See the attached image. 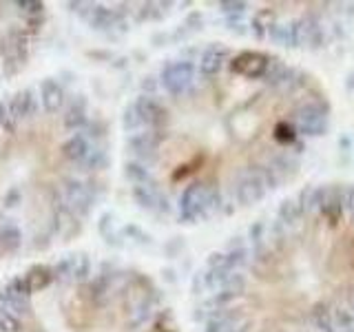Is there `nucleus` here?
I'll return each instance as SVG.
<instances>
[{
    "instance_id": "nucleus-7",
    "label": "nucleus",
    "mask_w": 354,
    "mask_h": 332,
    "mask_svg": "<svg viewBox=\"0 0 354 332\" xmlns=\"http://www.w3.org/2000/svg\"><path fill=\"white\" fill-rule=\"evenodd\" d=\"M297 171V162L292 158H288V155L279 153V155H272L268 166L263 169V177H266V184L268 188H274L283 184L286 180H290Z\"/></svg>"
},
{
    "instance_id": "nucleus-13",
    "label": "nucleus",
    "mask_w": 354,
    "mask_h": 332,
    "mask_svg": "<svg viewBox=\"0 0 354 332\" xmlns=\"http://www.w3.org/2000/svg\"><path fill=\"white\" fill-rule=\"evenodd\" d=\"M341 193L335 186H326L324 188V199H321V208L319 213L324 215L330 224H337L343 215V202H341Z\"/></svg>"
},
{
    "instance_id": "nucleus-35",
    "label": "nucleus",
    "mask_w": 354,
    "mask_h": 332,
    "mask_svg": "<svg viewBox=\"0 0 354 332\" xmlns=\"http://www.w3.org/2000/svg\"><path fill=\"white\" fill-rule=\"evenodd\" d=\"M91 259L86 257V255H77V268H75V282H82V284H88L91 282Z\"/></svg>"
},
{
    "instance_id": "nucleus-29",
    "label": "nucleus",
    "mask_w": 354,
    "mask_h": 332,
    "mask_svg": "<svg viewBox=\"0 0 354 332\" xmlns=\"http://www.w3.org/2000/svg\"><path fill=\"white\" fill-rule=\"evenodd\" d=\"M243 290H246V277H243L239 270H230V275L226 277V282L221 286L219 293H224L228 297H239Z\"/></svg>"
},
{
    "instance_id": "nucleus-20",
    "label": "nucleus",
    "mask_w": 354,
    "mask_h": 332,
    "mask_svg": "<svg viewBox=\"0 0 354 332\" xmlns=\"http://www.w3.org/2000/svg\"><path fill=\"white\" fill-rule=\"evenodd\" d=\"M22 243V235L16 224H11V221H7V224L0 228V252L3 255H11L16 252L20 248Z\"/></svg>"
},
{
    "instance_id": "nucleus-9",
    "label": "nucleus",
    "mask_w": 354,
    "mask_h": 332,
    "mask_svg": "<svg viewBox=\"0 0 354 332\" xmlns=\"http://www.w3.org/2000/svg\"><path fill=\"white\" fill-rule=\"evenodd\" d=\"M136 109H138V113H140L144 124H149L153 129H160V127L166 124V122H169V113H166V109L153 95H140L138 102H136Z\"/></svg>"
},
{
    "instance_id": "nucleus-25",
    "label": "nucleus",
    "mask_w": 354,
    "mask_h": 332,
    "mask_svg": "<svg viewBox=\"0 0 354 332\" xmlns=\"http://www.w3.org/2000/svg\"><path fill=\"white\" fill-rule=\"evenodd\" d=\"M75 268H77V257L75 255H69V257H62L53 266V275H55V279H60V282H75Z\"/></svg>"
},
{
    "instance_id": "nucleus-36",
    "label": "nucleus",
    "mask_w": 354,
    "mask_h": 332,
    "mask_svg": "<svg viewBox=\"0 0 354 332\" xmlns=\"http://www.w3.org/2000/svg\"><path fill=\"white\" fill-rule=\"evenodd\" d=\"M122 124H124V129L127 131H136V129H140L144 122H142V118H140V113H138V109H136V104H131L127 111H124V118H122Z\"/></svg>"
},
{
    "instance_id": "nucleus-21",
    "label": "nucleus",
    "mask_w": 354,
    "mask_h": 332,
    "mask_svg": "<svg viewBox=\"0 0 354 332\" xmlns=\"http://www.w3.org/2000/svg\"><path fill=\"white\" fill-rule=\"evenodd\" d=\"M153 317V304L149 297H142L140 302L129 310V326L131 328H140Z\"/></svg>"
},
{
    "instance_id": "nucleus-41",
    "label": "nucleus",
    "mask_w": 354,
    "mask_h": 332,
    "mask_svg": "<svg viewBox=\"0 0 354 332\" xmlns=\"http://www.w3.org/2000/svg\"><path fill=\"white\" fill-rule=\"evenodd\" d=\"M25 29L29 31V33H38L40 29H42V25H44V16H36V18H25Z\"/></svg>"
},
{
    "instance_id": "nucleus-10",
    "label": "nucleus",
    "mask_w": 354,
    "mask_h": 332,
    "mask_svg": "<svg viewBox=\"0 0 354 332\" xmlns=\"http://www.w3.org/2000/svg\"><path fill=\"white\" fill-rule=\"evenodd\" d=\"M162 142L160 131H149V133H136L129 138V149L138 155L142 162H153L155 151H158Z\"/></svg>"
},
{
    "instance_id": "nucleus-14",
    "label": "nucleus",
    "mask_w": 354,
    "mask_h": 332,
    "mask_svg": "<svg viewBox=\"0 0 354 332\" xmlns=\"http://www.w3.org/2000/svg\"><path fill=\"white\" fill-rule=\"evenodd\" d=\"M88 151H91V147H88V142L82 133H73V136L60 147L62 158L69 160L71 164H82L84 158L88 155Z\"/></svg>"
},
{
    "instance_id": "nucleus-30",
    "label": "nucleus",
    "mask_w": 354,
    "mask_h": 332,
    "mask_svg": "<svg viewBox=\"0 0 354 332\" xmlns=\"http://www.w3.org/2000/svg\"><path fill=\"white\" fill-rule=\"evenodd\" d=\"M332 317H335V332H354V313L348 308L332 310Z\"/></svg>"
},
{
    "instance_id": "nucleus-31",
    "label": "nucleus",
    "mask_w": 354,
    "mask_h": 332,
    "mask_svg": "<svg viewBox=\"0 0 354 332\" xmlns=\"http://www.w3.org/2000/svg\"><path fill=\"white\" fill-rule=\"evenodd\" d=\"M0 129L5 133H16L18 129V118L9 107V100H0Z\"/></svg>"
},
{
    "instance_id": "nucleus-24",
    "label": "nucleus",
    "mask_w": 354,
    "mask_h": 332,
    "mask_svg": "<svg viewBox=\"0 0 354 332\" xmlns=\"http://www.w3.org/2000/svg\"><path fill=\"white\" fill-rule=\"evenodd\" d=\"M324 188L326 186H310L299 197V204H301L304 213H315L321 208V199H324Z\"/></svg>"
},
{
    "instance_id": "nucleus-44",
    "label": "nucleus",
    "mask_w": 354,
    "mask_h": 332,
    "mask_svg": "<svg viewBox=\"0 0 354 332\" xmlns=\"http://www.w3.org/2000/svg\"><path fill=\"white\" fill-rule=\"evenodd\" d=\"M7 221H9V219H7V217H5L3 213H0V228H3V226L7 224Z\"/></svg>"
},
{
    "instance_id": "nucleus-8",
    "label": "nucleus",
    "mask_w": 354,
    "mask_h": 332,
    "mask_svg": "<svg viewBox=\"0 0 354 332\" xmlns=\"http://www.w3.org/2000/svg\"><path fill=\"white\" fill-rule=\"evenodd\" d=\"M292 36L297 47H321L324 44V31L319 22L313 18H301L292 25Z\"/></svg>"
},
{
    "instance_id": "nucleus-12",
    "label": "nucleus",
    "mask_w": 354,
    "mask_h": 332,
    "mask_svg": "<svg viewBox=\"0 0 354 332\" xmlns=\"http://www.w3.org/2000/svg\"><path fill=\"white\" fill-rule=\"evenodd\" d=\"M40 102L44 107L47 113H58L64 104V89L58 80H53V77H47V80H42L40 84Z\"/></svg>"
},
{
    "instance_id": "nucleus-19",
    "label": "nucleus",
    "mask_w": 354,
    "mask_h": 332,
    "mask_svg": "<svg viewBox=\"0 0 354 332\" xmlns=\"http://www.w3.org/2000/svg\"><path fill=\"white\" fill-rule=\"evenodd\" d=\"M25 279L31 288V293H40V290H44V288H49L55 279L53 266H47V264L33 266V268L25 275Z\"/></svg>"
},
{
    "instance_id": "nucleus-17",
    "label": "nucleus",
    "mask_w": 354,
    "mask_h": 332,
    "mask_svg": "<svg viewBox=\"0 0 354 332\" xmlns=\"http://www.w3.org/2000/svg\"><path fill=\"white\" fill-rule=\"evenodd\" d=\"M111 275H95L91 277V282L86 284V290H88V299L93 302V306L97 308H102L106 304V299H109V293H111Z\"/></svg>"
},
{
    "instance_id": "nucleus-1",
    "label": "nucleus",
    "mask_w": 354,
    "mask_h": 332,
    "mask_svg": "<svg viewBox=\"0 0 354 332\" xmlns=\"http://www.w3.org/2000/svg\"><path fill=\"white\" fill-rule=\"evenodd\" d=\"M221 199L217 188L208 184H193L188 186L180 197V215L186 221H195L199 217H210L217 213Z\"/></svg>"
},
{
    "instance_id": "nucleus-45",
    "label": "nucleus",
    "mask_w": 354,
    "mask_h": 332,
    "mask_svg": "<svg viewBox=\"0 0 354 332\" xmlns=\"http://www.w3.org/2000/svg\"><path fill=\"white\" fill-rule=\"evenodd\" d=\"M0 131H3V129H0Z\"/></svg>"
},
{
    "instance_id": "nucleus-42",
    "label": "nucleus",
    "mask_w": 354,
    "mask_h": 332,
    "mask_svg": "<svg viewBox=\"0 0 354 332\" xmlns=\"http://www.w3.org/2000/svg\"><path fill=\"white\" fill-rule=\"evenodd\" d=\"M88 136L91 138H102L104 136V124L102 122H91V124H88Z\"/></svg>"
},
{
    "instance_id": "nucleus-3",
    "label": "nucleus",
    "mask_w": 354,
    "mask_h": 332,
    "mask_svg": "<svg viewBox=\"0 0 354 332\" xmlns=\"http://www.w3.org/2000/svg\"><path fill=\"white\" fill-rule=\"evenodd\" d=\"M295 124L304 136H324L328 131V113L324 107L308 102L295 111Z\"/></svg>"
},
{
    "instance_id": "nucleus-33",
    "label": "nucleus",
    "mask_w": 354,
    "mask_h": 332,
    "mask_svg": "<svg viewBox=\"0 0 354 332\" xmlns=\"http://www.w3.org/2000/svg\"><path fill=\"white\" fill-rule=\"evenodd\" d=\"M274 140L279 144H292L297 140V127L290 122H279L274 127Z\"/></svg>"
},
{
    "instance_id": "nucleus-32",
    "label": "nucleus",
    "mask_w": 354,
    "mask_h": 332,
    "mask_svg": "<svg viewBox=\"0 0 354 332\" xmlns=\"http://www.w3.org/2000/svg\"><path fill=\"white\" fill-rule=\"evenodd\" d=\"M104 164H106V153L100 151V149H91L84 158V162L77 164V166H80L82 171H97V169H102Z\"/></svg>"
},
{
    "instance_id": "nucleus-2",
    "label": "nucleus",
    "mask_w": 354,
    "mask_h": 332,
    "mask_svg": "<svg viewBox=\"0 0 354 332\" xmlns=\"http://www.w3.org/2000/svg\"><path fill=\"white\" fill-rule=\"evenodd\" d=\"M266 191H268V184H266L263 171L257 169H248L241 171L235 177V199L241 206H252L263 199Z\"/></svg>"
},
{
    "instance_id": "nucleus-43",
    "label": "nucleus",
    "mask_w": 354,
    "mask_h": 332,
    "mask_svg": "<svg viewBox=\"0 0 354 332\" xmlns=\"http://www.w3.org/2000/svg\"><path fill=\"white\" fill-rule=\"evenodd\" d=\"M18 202H20V191L18 188H11V191L5 195V204L14 208V206H18Z\"/></svg>"
},
{
    "instance_id": "nucleus-6",
    "label": "nucleus",
    "mask_w": 354,
    "mask_h": 332,
    "mask_svg": "<svg viewBox=\"0 0 354 332\" xmlns=\"http://www.w3.org/2000/svg\"><path fill=\"white\" fill-rule=\"evenodd\" d=\"M64 202H66V208H69L75 217L86 215L93 206V195L88 193V188L80 180L66 177L64 180Z\"/></svg>"
},
{
    "instance_id": "nucleus-27",
    "label": "nucleus",
    "mask_w": 354,
    "mask_h": 332,
    "mask_svg": "<svg viewBox=\"0 0 354 332\" xmlns=\"http://www.w3.org/2000/svg\"><path fill=\"white\" fill-rule=\"evenodd\" d=\"M232 326H235V321H232L230 315L226 313H210L208 319L204 321V332H226L230 330Z\"/></svg>"
},
{
    "instance_id": "nucleus-37",
    "label": "nucleus",
    "mask_w": 354,
    "mask_h": 332,
    "mask_svg": "<svg viewBox=\"0 0 354 332\" xmlns=\"http://www.w3.org/2000/svg\"><path fill=\"white\" fill-rule=\"evenodd\" d=\"M252 25H254V31H257L259 36H261V33H263L266 29H270V27L274 25L272 11H268V9H266V11H259V14L254 16V22H252Z\"/></svg>"
},
{
    "instance_id": "nucleus-38",
    "label": "nucleus",
    "mask_w": 354,
    "mask_h": 332,
    "mask_svg": "<svg viewBox=\"0 0 354 332\" xmlns=\"http://www.w3.org/2000/svg\"><path fill=\"white\" fill-rule=\"evenodd\" d=\"M20 330H22L20 319L3 310V313H0V332H20Z\"/></svg>"
},
{
    "instance_id": "nucleus-15",
    "label": "nucleus",
    "mask_w": 354,
    "mask_h": 332,
    "mask_svg": "<svg viewBox=\"0 0 354 332\" xmlns=\"http://www.w3.org/2000/svg\"><path fill=\"white\" fill-rule=\"evenodd\" d=\"M62 124L66 131H77V129L86 127V100L82 95L71 100L69 109H66L62 116Z\"/></svg>"
},
{
    "instance_id": "nucleus-28",
    "label": "nucleus",
    "mask_w": 354,
    "mask_h": 332,
    "mask_svg": "<svg viewBox=\"0 0 354 332\" xmlns=\"http://www.w3.org/2000/svg\"><path fill=\"white\" fill-rule=\"evenodd\" d=\"M268 36L272 42L281 44V47H295V36H292V25H281V22H274L268 29Z\"/></svg>"
},
{
    "instance_id": "nucleus-23",
    "label": "nucleus",
    "mask_w": 354,
    "mask_h": 332,
    "mask_svg": "<svg viewBox=\"0 0 354 332\" xmlns=\"http://www.w3.org/2000/svg\"><path fill=\"white\" fill-rule=\"evenodd\" d=\"M304 217V208L299 204V199H283L279 206V219L286 226H292L297 221H301Z\"/></svg>"
},
{
    "instance_id": "nucleus-34",
    "label": "nucleus",
    "mask_w": 354,
    "mask_h": 332,
    "mask_svg": "<svg viewBox=\"0 0 354 332\" xmlns=\"http://www.w3.org/2000/svg\"><path fill=\"white\" fill-rule=\"evenodd\" d=\"M16 7L20 9V14L25 18H36V16H44V5L38 3V0H18Z\"/></svg>"
},
{
    "instance_id": "nucleus-4",
    "label": "nucleus",
    "mask_w": 354,
    "mask_h": 332,
    "mask_svg": "<svg viewBox=\"0 0 354 332\" xmlns=\"http://www.w3.org/2000/svg\"><path fill=\"white\" fill-rule=\"evenodd\" d=\"M268 66H270V58L259 51H243L230 60V71L243 77H250V80L266 75Z\"/></svg>"
},
{
    "instance_id": "nucleus-22",
    "label": "nucleus",
    "mask_w": 354,
    "mask_h": 332,
    "mask_svg": "<svg viewBox=\"0 0 354 332\" xmlns=\"http://www.w3.org/2000/svg\"><path fill=\"white\" fill-rule=\"evenodd\" d=\"M310 319H313V326L317 332H335V317H332V310H328V306L317 304Z\"/></svg>"
},
{
    "instance_id": "nucleus-39",
    "label": "nucleus",
    "mask_w": 354,
    "mask_h": 332,
    "mask_svg": "<svg viewBox=\"0 0 354 332\" xmlns=\"http://www.w3.org/2000/svg\"><path fill=\"white\" fill-rule=\"evenodd\" d=\"M341 202H343V213H348L354 219V186L346 188L341 193Z\"/></svg>"
},
{
    "instance_id": "nucleus-5",
    "label": "nucleus",
    "mask_w": 354,
    "mask_h": 332,
    "mask_svg": "<svg viewBox=\"0 0 354 332\" xmlns=\"http://www.w3.org/2000/svg\"><path fill=\"white\" fill-rule=\"evenodd\" d=\"M193 73H195V66L193 62H173V64H166L162 69V84L169 93L173 95H180L184 93L188 84L193 82Z\"/></svg>"
},
{
    "instance_id": "nucleus-16",
    "label": "nucleus",
    "mask_w": 354,
    "mask_h": 332,
    "mask_svg": "<svg viewBox=\"0 0 354 332\" xmlns=\"http://www.w3.org/2000/svg\"><path fill=\"white\" fill-rule=\"evenodd\" d=\"M9 107L14 111V116L18 118V122L31 118L36 113V93H33V89H22V91H18L9 100Z\"/></svg>"
},
{
    "instance_id": "nucleus-26",
    "label": "nucleus",
    "mask_w": 354,
    "mask_h": 332,
    "mask_svg": "<svg viewBox=\"0 0 354 332\" xmlns=\"http://www.w3.org/2000/svg\"><path fill=\"white\" fill-rule=\"evenodd\" d=\"M124 175L129 177V182H133V186H144V184H153L151 182V173L142 162H129L124 166Z\"/></svg>"
},
{
    "instance_id": "nucleus-18",
    "label": "nucleus",
    "mask_w": 354,
    "mask_h": 332,
    "mask_svg": "<svg viewBox=\"0 0 354 332\" xmlns=\"http://www.w3.org/2000/svg\"><path fill=\"white\" fill-rule=\"evenodd\" d=\"M228 58L226 49L221 47H208L204 53H202V60H199V71L204 75H217L221 71V66H224Z\"/></svg>"
},
{
    "instance_id": "nucleus-11",
    "label": "nucleus",
    "mask_w": 354,
    "mask_h": 332,
    "mask_svg": "<svg viewBox=\"0 0 354 332\" xmlns=\"http://www.w3.org/2000/svg\"><path fill=\"white\" fill-rule=\"evenodd\" d=\"M84 20L97 31H106V29H113V27H124L122 14H118V11H113V9H106L102 5H93Z\"/></svg>"
},
{
    "instance_id": "nucleus-40",
    "label": "nucleus",
    "mask_w": 354,
    "mask_h": 332,
    "mask_svg": "<svg viewBox=\"0 0 354 332\" xmlns=\"http://www.w3.org/2000/svg\"><path fill=\"white\" fill-rule=\"evenodd\" d=\"M221 11L224 14H241L243 9H246V3H239V0H224V3H219Z\"/></svg>"
}]
</instances>
